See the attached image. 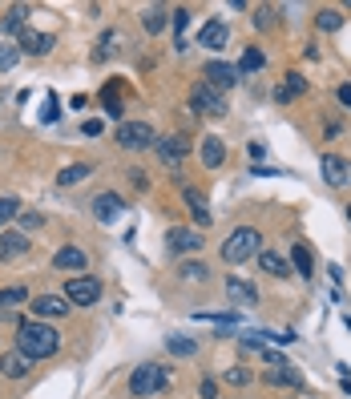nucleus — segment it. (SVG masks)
Masks as SVG:
<instances>
[{"label":"nucleus","mask_w":351,"mask_h":399,"mask_svg":"<svg viewBox=\"0 0 351 399\" xmlns=\"http://www.w3.org/2000/svg\"><path fill=\"white\" fill-rule=\"evenodd\" d=\"M145 32H161L166 29V8H145Z\"/></svg>","instance_id":"7c9ffc66"},{"label":"nucleus","mask_w":351,"mask_h":399,"mask_svg":"<svg viewBox=\"0 0 351 399\" xmlns=\"http://www.w3.org/2000/svg\"><path fill=\"white\" fill-rule=\"evenodd\" d=\"M291 262H295V274H299V278H311V274H315V258H311V246H307V242H295V246H291Z\"/></svg>","instance_id":"2eb2a0df"},{"label":"nucleus","mask_w":351,"mask_h":399,"mask_svg":"<svg viewBox=\"0 0 351 399\" xmlns=\"http://www.w3.org/2000/svg\"><path fill=\"white\" fill-rule=\"evenodd\" d=\"M258 230L255 226H239L230 238L223 242V262H230V266H239V262H246L251 255H258Z\"/></svg>","instance_id":"f03ea898"},{"label":"nucleus","mask_w":351,"mask_h":399,"mask_svg":"<svg viewBox=\"0 0 351 399\" xmlns=\"http://www.w3.org/2000/svg\"><path fill=\"white\" fill-rule=\"evenodd\" d=\"M53 266H57V271H85V250H77V246H61V250L53 255Z\"/></svg>","instance_id":"4468645a"},{"label":"nucleus","mask_w":351,"mask_h":399,"mask_svg":"<svg viewBox=\"0 0 351 399\" xmlns=\"http://www.w3.org/2000/svg\"><path fill=\"white\" fill-rule=\"evenodd\" d=\"M166 242H170V250H174V255H190V250L202 246V238H198L194 230H186V226H174V230L166 234Z\"/></svg>","instance_id":"9d476101"},{"label":"nucleus","mask_w":351,"mask_h":399,"mask_svg":"<svg viewBox=\"0 0 351 399\" xmlns=\"http://www.w3.org/2000/svg\"><path fill=\"white\" fill-rule=\"evenodd\" d=\"M214 395H218V387H214V384L206 379V384H202V399H214Z\"/></svg>","instance_id":"ea45409f"},{"label":"nucleus","mask_w":351,"mask_h":399,"mask_svg":"<svg viewBox=\"0 0 351 399\" xmlns=\"http://www.w3.org/2000/svg\"><path fill=\"white\" fill-rule=\"evenodd\" d=\"M178 274H182V278H198V283H202V278H206V262H182V266H178Z\"/></svg>","instance_id":"2f4dec72"},{"label":"nucleus","mask_w":351,"mask_h":399,"mask_svg":"<svg viewBox=\"0 0 351 399\" xmlns=\"http://www.w3.org/2000/svg\"><path fill=\"white\" fill-rule=\"evenodd\" d=\"M57 347H61V339H57V331L48 327V323H20L16 327V351L25 355V359H48V355H57Z\"/></svg>","instance_id":"f257e3e1"},{"label":"nucleus","mask_w":351,"mask_h":399,"mask_svg":"<svg viewBox=\"0 0 351 399\" xmlns=\"http://www.w3.org/2000/svg\"><path fill=\"white\" fill-rule=\"evenodd\" d=\"M65 299L73 306H93L101 299V283H97L93 274H77V278L65 283Z\"/></svg>","instance_id":"7ed1b4c3"},{"label":"nucleus","mask_w":351,"mask_h":399,"mask_svg":"<svg viewBox=\"0 0 351 399\" xmlns=\"http://www.w3.org/2000/svg\"><path fill=\"white\" fill-rule=\"evenodd\" d=\"M32 315L37 319H65L69 315V299L65 295H37L32 299Z\"/></svg>","instance_id":"1a4fd4ad"},{"label":"nucleus","mask_w":351,"mask_h":399,"mask_svg":"<svg viewBox=\"0 0 351 399\" xmlns=\"http://www.w3.org/2000/svg\"><path fill=\"white\" fill-rule=\"evenodd\" d=\"M16 61H20V53H16L13 45H0V73H8Z\"/></svg>","instance_id":"473e14b6"},{"label":"nucleus","mask_w":351,"mask_h":399,"mask_svg":"<svg viewBox=\"0 0 351 399\" xmlns=\"http://www.w3.org/2000/svg\"><path fill=\"white\" fill-rule=\"evenodd\" d=\"M20 303H29V290H25V287H4V290H0V311L20 306Z\"/></svg>","instance_id":"cd10ccee"},{"label":"nucleus","mask_w":351,"mask_h":399,"mask_svg":"<svg viewBox=\"0 0 351 399\" xmlns=\"http://www.w3.org/2000/svg\"><path fill=\"white\" fill-rule=\"evenodd\" d=\"M315 25H319V29H327V32H336L339 25H343V16H339V8H319Z\"/></svg>","instance_id":"c756f323"},{"label":"nucleus","mask_w":351,"mask_h":399,"mask_svg":"<svg viewBox=\"0 0 351 399\" xmlns=\"http://www.w3.org/2000/svg\"><path fill=\"white\" fill-rule=\"evenodd\" d=\"M161 387H166V367H158V363H142V367L129 375V391L133 395H154Z\"/></svg>","instance_id":"20e7f679"},{"label":"nucleus","mask_w":351,"mask_h":399,"mask_svg":"<svg viewBox=\"0 0 351 399\" xmlns=\"http://www.w3.org/2000/svg\"><path fill=\"white\" fill-rule=\"evenodd\" d=\"M226 290H230L234 299H242V303H246V306H258V290L251 287V283H242V278H234V274L226 278Z\"/></svg>","instance_id":"4be33fe9"},{"label":"nucleus","mask_w":351,"mask_h":399,"mask_svg":"<svg viewBox=\"0 0 351 399\" xmlns=\"http://www.w3.org/2000/svg\"><path fill=\"white\" fill-rule=\"evenodd\" d=\"M0 371H4L8 379H20V375L29 371V359H25L20 351H8V355H0Z\"/></svg>","instance_id":"aec40b11"},{"label":"nucleus","mask_w":351,"mask_h":399,"mask_svg":"<svg viewBox=\"0 0 351 399\" xmlns=\"http://www.w3.org/2000/svg\"><path fill=\"white\" fill-rule=\"evenodd\" d=\"M223 161H226V145H223V137H206V142H202V165L218 170Z\"/></svg>","instance_id":"a211bd4d"},{"label":"nucleus","mask_w":351,"mask_h":399,"mask_svg":"<svg viewBox=\"0 0 351 399\" xmlns=\"http://www.w3.org/2000/svg\"><path fill=\"white\" fill-rule=\"evenodd\" d=\"M202 77H206L210 89H234L239 85V69L226 61H206L202 65Z\"/></svg>","instance_id":"0eeeda50"},{"label":"nucleus","mask_w":351,"mask_h":399,"mask_svg":"<svg viewBox=\"0 0 351 399\" xmlns=\"http://www.w3.org/2000/svg\"><path fill=\"white\" fill-rule=\"evenodd\" d=\"M267 384H279V387H299L303 384V375H299V371L295 367H274V371H267Z\"/></svg>","instance_id":"b1692460"},{"label":"nucleus","mask_w":351,"mask_h":399,"mask_svg":"<svg viewBox=\"0 0 351 399\" xmlns=\"http://www.w3.org/2000/svg\"><path fill=\"white\" fill-rule=\"evenodd\" d=\"M198 45L202 48H223L226 45V25L223 20H206V25L198 29Z\"/></svg>","instance_id":"f8f14e48"},{"label":"nucleus","mask_w":351,"mask_h":399,"mask_svg":"<svg viewBox=\"0 0 351 399\" xmlns=\"http://www.w3.org/2000/svg\"><path fill=\"white\" fill-rule=\"evenodd\" d=\"M166 347H170V355H178V359H186V355L198 351V343L186 339V335H170V339H166Z\"/></svg>","instance_id":"bb28decb"},{"label":"nucleus","mask_w":351,"mask_h":399,"mask_svg":"<svg viewBox=\"0 0 351 399\" xmlns=\"http://www.w3.org/2000/svg\"><path fill=\"white\" fill-rule=\"evenodd\" d=\"M258 271L274 274V278H287V274H291V266H287V262H283L279 255H271V250H258Z\"/></svg>","instance_id":"412c9836"},{"label":"nucleus","mask_w":351,"mask_h":399,"mask_svg":"<svg viewBox=\"0 0 351 399\" xmlns=\"http://www.w3.org/2000/svg\"><path fill=\"white\" fill-rule=\"evenodd\" d=\"M16 210H20V202H16V198H0V226H4V222H13V218H16Z\"/></svg>","instance_id":"72a5a7b5"},{"label":"nucleus","mask_w":351,"mask_h":399,"mask_svg":"<svg viewBox=\"0 0 351 399\" xmlns=\"http://www.w3.org/2000/svg\"><path fill=\"white\" fill-rule=\"evenodd\" d=\"M154 149H158L161 161H170V165H178V161L190 154V145L182 142V137H170V142H154Z\"/></svg>","instance_id":"f3484780"},{"label":"nucleus","mask_w":351,"mask_h":399,"mask_svg":"<svg viewBox=\"0 0 351 399\" xmlns=\"http://www.w3.org/2000/svg\"><path fill=\"white\" fill-rule=\"evenodd\" d=\"M226 379H230V384H251V371H246V367H230V371H226Z\"/></svg>","instance_id":"f704fd0d"},{"label":"nucleus","mask_w":351,"mask_h":399,"mask_svg":"<svg viewBox=\"0 0 351 399\" xmlns=\"http://www.w3.org/2000/svg\"><path fill=\"white\" fill-rule=\"evenodd\" d=\"M263 65H267V53H263V48H246L234 69H239V73H255V69H263Z\"/></svg>","instance_id":"a878e982"},{"label":"nucleus","mask_w":351,"mask_h":399,"mask_svg":"<svg viewBox=\"0 0 351 399\" xmlns=\"http://www.w3.org/2000/svg\"><path fill=\"white\" fill-rule=\"evenodd\" d=\"M319 174L327 177V186H347L351 182V161L339 154H323L319 158Z\"/></svg>","instance_id":"6e6552de"},{"label":"nucleus","mask_w":351,"mask_h":399,"mask_svg":"<svg viewBox=\"0 0 351 399\" xmlns=\"http://www.w3.org/2000/svg\"><path fill=\"white\" fill-rule=\"evenodd\" d=\"M186 206L194 210V218H198V226H210V210H206V198L198 190H186Z\"/></svg>","instance_id":"393cba45"},{"label":"nucleus","mask_w":351,"mask_h":399,"mask_svg":"<svg viewBox=\"0 0 351 399\" xmlns=\"http://www.w3.org/2000/svg\"><path fill=\"white\" fill-rule=\"evenodd\" d=\"M190 101H194V109H202L206 117H226V101L218 97V89H210L206 81H198V85H194Z\"/></svg>","instance_id":"423d86ee"},{"label":"nucleus","mask_w":351,"mask_h":399,"mask_svg":"<svg viewBox=\"0 0 351 399\" xmlns=\"http://www.w3.org/2000/svg\"><path fill=\"white\" fill-rule=\"evenodd\" d=\"M117 145L145 149V145H154V129L145 126V121H121V126H117Z\"/></svg>","instance_id":"39448f33"},{"label":"nucleus","mask_w":351,"mask_h":399,"mask_svg":"<svg viewBox=\"0 0 351 399\" xmlns=\"http://www.w3.org/2000/svg\"><path fill=\"white\" fill-rule=\"evenodd\" d=\"M89 174H93V170H89L85 161H73V165H65L61 174H57V182H61V186H77V182H85Z\"/></svg>","instance_id":"5701e85b"},{"label":"nucleus","mask_w":351,"mask_h":399,"mask_svg":"<svg viewBox=\"0 0 351 399\" xmlns=\"http://www.w3.org/2000/svg\"><path fill=\"white\" fill-rule=\"evenodd\" d=\"M25 16H29V8H25V4H13V8L4 13V20H0V29H4V32H16L20 25H25Z\"/></svg>","instance_id":"c85d7f7f"},{"label":"nucleus","mask_w":351,"mask_h":399,"mask_svg":"<svg viewBox=\"0 0 351 399\" xmlns=\"http://www.w3.org/2000/svg\"><path fill=\"white\" fill-rule=\"evenodd\" d=\"M251 158H255V161H258V158H267V145H258V142H251Z\"/></svg>","instance_id":"58836bf2"},{"label":"nucleus","mask_w":351,"mask_h":399,"mask_svg":"<svg viewBox=\"0 0 351 399\" xmlns=\"http://www.w3.org/2000/svg\"><path fill=\"white\" fill-rule=\"evenodd\" d=\"M20 255H29V238H25V234H16V230H4V234H0V262L20 258Z\"/></svg>","instance_id":"9b49d317"},{"label":"nucleus","mask_w":351,"mask_h":399,"mask_svg":"<svg viewBox=\"0 0 351 399\" xmlns=\"http://www.w3.org/2000/svg\"><path fill=\"white\" fill-rule=\"evenodd\" d=\"M303 89H307V77H303V73H287V77H283V85L274 89V97H279V101H291V97H299Z\"/></svg>","instance_id":"6ab92c4d"},{"label":"nucleus","mask_w":351,"mask_h":399,"mask_svg":"<svg viewBox=\"0 0 351 399\" xmlns=\"http://www.w3.org/2000/svg\"><path fill=\"white\" fill-rule=\"evenodd\" d=\"M339 105H347L351 109V85H339Z\"/></svg>","instance_id":"4c0bfd02"},{"label":"nucleus","mask_w":351,"mask_h":399,"mask_svg":"<svg viewBox=\"0 0 351 399\" xmlns=\"http://www.w3.org/2000/svg\"><path fill=\"white\" fill-rule=\"evenodd\" d=\"M20 48H25V53H29V57H45L48 48H53V32H25V36H20Z\"/></svg>","instance_id":"dca6fc26"},{"label":"nucleus","mask_w":351,"mask_h":399,"mask_svg":"<svg viewBox=\"0 0 351 399\" xmlns=\"http://www.w3.org/2000/svg\"><path fill=\"white\" fill-rule=\"evenodd\" d=\"M93 210H97V218H101V222H113V218L126 210V202H121L117 194H97V198H93Z\"/></svg>","instance_id":"ddd939ff"},{"label":"nucleus","mask_w":351,"mask_h":399,"mask_svg":"<svg viewBox=\"0 0 351 399\" xmlns=\"http://www.w3.org/2000/svg\"><path fill=\"white\" fill-rule=\"evenodd\" d=\"M45 121H57V97L48 93V101H45V113H41Z\"/></svg>","instance_id":"c9c22d12"},{"label":"nucleus","mask_w":351,"mask_h":399,"mask_svg":"<svg viewBox=\"0 0 351 399\" xmlns=\"http://www.w3.org/2000/svg\"><path fill=\"white\" fill-rule=\"evenodd\" d=\"M101 121H85V126H81V133H85V137H101Z\"/></svg>","instance_id":"e433bc0d"},{"label":"nucleus","mask_w":351,"mask_h":399,"mask_svg":"<svg viewBox=\"0 0 351 399\" xmlns=\"http://www.w3.org/2000/svg\"><path fill=\"white\" fill-rule=\"evenodd\" d=\"M347 222H351V206H347Z\"/></svg>","instance_id":"a19ab883"}]
</instances>
